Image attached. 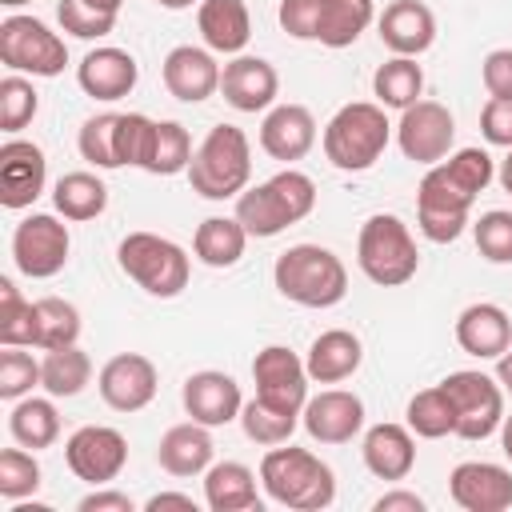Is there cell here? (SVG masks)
<instances>
[{"instance_id":"6da1fadb","label":"cell","mask_w":512,"mask_h":512,"mask_svg":"<svg viewBox=\"0 0 512 512\" xmlns=\"http://www.w3.org/2000/svg\"><path fill=\"white\" fill-rule=\"evenodd\" d=\"M260 484L264 492L292 512H320L336 500V472L308 448L276 444L260 460Z\"/></svg>"},{"instance_id":"7a4b0ae2","label":"cell","mask_w":512,"mask_h":512,"mask_svg":"<svg viewBox=\"0 0 512 512\" xmlns=\"http://www.w3.org/2000/svg\"><path fill=\"white\" fill-rule=\"evenodd\" d=\"M316 208V184L308 172L300 168H284L276 176H268L256 188H244L236 196V220L244 224L248 236L268 240L280 236L284 228L300 224L308 212Z\"/></svg>"},{"instance_id":"3957f363","label":"cell","mask_w":512,"mask_h":512,"mask_svg":"<svg viewBox=\"0 0 512 512\" xmlns=\"http://www.w3.org/2000/svg\"><path fill=\"white\" fill-rule=\"evenodd\" d=\"M272 284L300 308H332L348 296V268L332 248L292 244L272 264Z\"/></svg>"},{"instance_id":"277c9868","label":"cell","mask_w":512,"mask_h":512,"mask_svg":"<svg viewBox=\"0 0 512 512\" xmlns=\"http://www.w3.org/2000/svg\"><path fill=\"white\" fill-rule=\"evenodd\" d=\"M248 176H252V144H248L244 128H236V124L208 128V136L200 140V148L192 152V164H188L192 192L204 200H232L248 188Z\"/></svg>"},{"instance_id":"5b68a950","label":"cell","mask_w":512,"mask_h":512,"mask_svg":"<svg viewBox=\"0 0 512 512\" xmlns=\"http://www.w3.org/2000/svg\"><path fill=\"white\" fill-rule=\"evenodd\" d=\"M392 140V124L380 104L352 100L324 124V156L340 172H368Z\"/></svg>"},{"instance_id":"8992f818","label":"cell","mask_w":512,"mask_h":512,"mask_svg":"<svg viewBox=\"0 0 512 512\" xmlns=\"http://www.w3.org/2000/svg\"><path fill=\"white\" fill-rule=\"evenodd\" d=\"M356 264L380 288L408 284L420 268V252H416V240H412L408 224L392 212L368 216L360 224V236H356Z\"/></svg>"},{"instance_id":"52a82bcc","label":"cell","mask_w":512,"mask_h":512,"mask_svg":"<svg viewBox=\"0 0 512 512\" xmlns=\"http://www.w3.org/2000/svg\"><path fill=\"white\" fill-rule=\"evenodd\" d=\"M116 260H120V272L128 280H136L148 296L156 300H172L188 288V252L168 240V236H156V232H128L116 248Z\"/></svg>"},{"instance_id":"ba28073f","label":"cell","mask_w":512,"mask_h":512,"mask_svg":"<svg viewBox=\"0 0 512 512\" xmlns=\"http://www.w3.org/2000/svg\"><path fill=\"white\" fill-rule=\"evenodd\" d=\"M0 64L28 76H60L68 64V44L36 16L0 20Z\"/></svg>"},{"instance_id":"9c48e42d","label":"cell","mask_w":512,"mask_h":512,"mask_svg":"<svg viewBox=\"0 0 512 512\" xmlns=\"http://www.w3.org/2000/svg\"><path fill=\"white\" fill-rule=\"evenodd\" d=\"M472 192L448 176L444 164H432L416 188V224L432 244H452L468 228L472 212Z\"/></svg>"},{"instance_id":"30bf717a","label":"cell","mask_w":512,"mask_h":512,"mask_svg":"<svg viewBox=\"0 0 512 512\" xmlns=\"http://www.w3.org/2000/svg\"><path fill=\"white\" fill-rule=\"evenodd\" d=\"M440 388L448 392V400L456 408V436L460 440H488L504 424L500 380H492L476 368H464V372H448L440 380Z\"/></svg>"},{"instance_id":"8fae6325","label":"cell","mask_w":512,"mask_h":512,"mask_svg":"<svg viewBox=\"0 0 512 512\" xmlns=\"http://www.w3.org/2000/svg\"><path fill=\"white\" fill-rule=\"evenodd\" d=\"M68 252H72V236L48 212L24 216L12 232V260L28 280H52L68 264Z\"/></svg>"},{"instance_id":"7c38bea8","label":"cell","mask_w":512,"mask_h":512,"mask_svg":"<svg viewBox=\"0 0 512 512\" xmlns=\"http://www.w3.org/2000/svg\"><path fill=\"white\" fill-rule=\"evenodd\" d=\"M64 460L72 468L76 480L100 488L108 480H116L128 464V440L120 428H108V424H84L68 436L64 444Z\"/></svg>"},{"instance_id":"4fadbf2b","label":"cell","mask_w":512,"mask_h":512,"mask_svg":"<svg viewBox=\"0 0 512 512\" xmlns=\"http://www.w3.org/2000/svg\"><path fill=\"white\" fill-rule=\"evenodd\" d=\"M456 140V120L440 100H416L400 112L396 124V144L412 164H440L452 152Z\"/></svg>"},{"instance_id":"5bb4252c","label":"cell","mask_w":512,"mask_h":512,"mask_svg":"<svg viewBox=\"0 0 512 512\" xmlns=\"http://www.w3.org/2000/svg\"><path fill=\"white\" fill-rule=\"evenodd\" d=\"M252 380H256V396L272 408H284V412H304L308 404V368L304 360L284 348V344H268L256 352L252 360Z\"/></svg>"},{"instance_id":"9a60e30c","label":"cell","mask_w":512,"mask_h":512,"mask_svg":"<svg viewBox=\"0 0 512 512\" xmlns=\"http://www.w3.org/2000/svg\"><path fill=\"white\" fill-rule=\"evenodd\" d=\"M156 364L140 352H116L100 376H96V388H100V400L112 408V412H140L152 404L156 396Z\"/></svg>"},{"instance_id":"2e32d148","label":"cell","mask_w":512,"mask_h":512,"mask_svg":"<svg viewBox=\"0 0 512 512\" xmlns=\"http://www.w3.org/2000/svg\"><path fill=\"white\" fill-rule=\"evenodd\" d=\"M300 424L316 444H348L364 428V400L348 388H324L308 396Z\"/></svg>"},{"instance_id":"e0dca14e","label":"cell","mask_w":512,"mask_h":512,"mask_svg":"<svg viewBox=\"0 0 512 512\" xmlns=\"http://www.w3.org/2000/svg\"><path fill=\"white\" fill-rule=\"evenodd\" d=\"M48 184L44 148L32 140H4L0 144V204L20 212L28 208Z\"/></svg>"},{"instance_id":"ac0fdd59","label":"cell","mask_w":512,"mask_h":512,"mask_svg":"<svg viewBox=\"0 0 512 512\" xmlns=\"http://www.w3.org/2000/svg\"><path fill=\"white\" fill-rule=\"evenodd\" d=\"M448 492L464 512H504L512 508V472L492 460H464L452 468Z\"/></svg>"},{"instance_id":"d6986e66","label":"cell","mask_w":512,"mask_h":512,"mask_svg":"<svg viewBox=\"0 0 512 512\" xmlns=\"http://www.w3.org/2000/svg\"><path fill=\"white\" fill-rule=\"evenodd\" d=\"M180 400H184V412L196 424H208V428H220V424L240 420V408H244L240 384L228 372H216V368L192 372L184 380V388H180Z\"/></svg>"},{"instance_id":"ffe728a7","label":"cell","mask_w":512,"mask_h":512,"mask_svg":"<svg viewBox=\"0 0 512 512\" xmlns=\"http://www.w3.org/2000/svg\"><path fill=\"white\" fill-rule=\"evenodd\" d=\"M220 92L236 112H268L280 96V76L264 56H232L220 72Z\"/></svg>"},{"instance_id":"44dd1931","label":"cell","mask_w":512,"mask_h":512,"mask_svg":"<svg viewBox=\"0 0 512 512\" xmlns=\"http://www.w3.org/2000/svg\"><path fill=\"white\" fill-rule=\"evenodd\" d=\"M164 88L184 100V104H200L212 92H220V64L212 56V48H196V44H176L164 56Z\"/></svg>"},{"instance_id":"7402d4cb","label":"cell","mask_w":512,"mask_h":512,"mask_svg":"<svg viewBox=\"0 0 512 512\" xmlns=\"http://www.w3.org/2000/svg\"><path fill=\"white\" fill-rule=\"evenodd\" d=\"M76 80H80V88H84L92 100L112 104V100H124V96L136 88L140 64H136L132 52L104 44V48H92V52L76 64Z\"/></svg>"},{"instance_id":"603a6c76","label":"cell","mask_w":512,"mask_h":512,"mask_svg":"<svg viewBox=\"0 0 512 512\" xmlns=\"http://www.w3.org/2000/svg\"><path fill=\"white\" fill-rule=\"evenodd\" d=\"M376 28H380V44L392 56H420L436 40V16L424 0H392L376 16Z\"/></svg>"},{"instance_id":"cb8c5ba5","label":"cell","mask_w":512,"mask_h":512,"mask_svg":"<svg viewBox=\"0 0 512 512\" xmlns=\"http://www.w3.org/2000/svg\"><path fill=\"white\" fill-rule=\"evenodd\" d=\"M316 144V116L304 104H272L260 124V148L272 160H304Z\"/></svg>"},{"instance_id":"d4e9b609","label":"cell","mask_w":512,"mask_h":512,"mask_svg":"<svg viewBox=\"0 0 512 512\" xmlns=\"http://www.w3.org/2000/svg\"><path fill=\"white\" fill-rule=\"evenodd\" d=\"M212 452H216V444H212V436H208V424L188 420V424H172V428L160 436V444H156V464H160L168 476L188 480V476H204V472H208Z\"/></svg>"},{"instance_id":"484cf974","label":"cell","mask_w":512,"mask_h":512,"mask_svg":"<svg viewBox=\"0 0 512 512\" xmlns=\"http://www.w3.org/2000/svg\"><path fill=\"white\" fill-rule=\"evenodd\" d=\"M364 468L376 480H404L416 468V440L408 424H372L360 444Z\"/></svg>"},{"instance_id":"4316f807","label":"cell","mask_w":512,"mask_h":512,"mask_svg":"<svg viewBox=\"0 0 512 512\" xmlns=\"http://www.w3.org/2000/svg\"><path fill=\"white\" fill-rule=\"evenodd\" d=\"M456 344L476 360H496L512 344V320L500 304H468L456 316Z\"/></svg>"},{"instance_id":"83f0119b","label":"cell","mask_w":512,"mask_h":512,"mask_svg":"<svg viewBox=\"0 0 512 512\" xmlns=\"http://www.w3.org/2000/svg\"><path fill=\"white\" fill-rule=\"evenodd\" d=\"M196 28L204 36V48L220 56H240L244 44L252 40V16L244 0H200Z\"/></svg>"},{"instance_id":"f1b7e54d","label":"cell","mask_w":512,"mask_h":512,"mask_svg":"<svg viewBox=\"0 0 512 512\" xmlns=\"http://www.w3.org/2000/svg\"><path fill=\"white\" fill-rule=\"evenodd\" d=\"M364 360V344L356 332L348 328H328L320 332L312 344H308V356H304V368L316 384H340L348 376H356Z\"/></svg>"},{"instance_id":"f546056e","label":"cell","mask_w":512,"mask_h":512,"mask_svg":"<svg viewBox=\"0 0 512 512\" xmlns=\"http://www.w3.org/2000/svg\"><path fill=\"white\" fill-rule=\"evenodd\" d=\"M204 504L212 512H260L256 472L248 464H240V460L208 464V472H204Z\"/></svg>"},{"instance_id":"4dcf8cb0","label":"cell","mask_w":512,"mask_h":512,"mask_svg":"<svg viewBox=\"0 0 512 512\" xmlns=\"http://www.w3.org/2000/svg\"><path fill=\"white\" fill-rule=\"evenodd\" d=\"M192 152H196L192 136H188V128L180 120H152L140 168L152 172V176H176V172H188Z\"/></svg>"},{"instance_id":"1f68e13d","label":"cell","mask_w":512,"mask_h":512,"mask_svg":"<svg viewBox=\"0 0 512 512\" xmlns=\"http://www.w3.org/2000/svg\"><path fill=\"white\" fill-rule=\"evenodd\" d=\"M8 432L16 444L40 452V448H52L56 436H60V412L48 396H20L12 400V412H8Z\"/></svg>"},{"instance_id":"d6a6232c","label":"cell","mask_w":512,"mask_h":512,"mask_svg":"<svg viewBox=\"0 0 512 512\" xmlns=\"http://www.w3.org/2000/svg\"><path fill=\"white\" fill-rule=\"evenodd\" d=\"M244 244H248V232L236 216H208L196 224V236H192V252L208 268H232L244 256Z\"/></svg>"},{"instance_id":"836d02e7","label":"cell","mask_w":512,"mask_h":512,"mask_svg":"<svg viewBox=\"0 0 512 512\" xmlns=\"http://www.w3.org/2000/svg\"><path fill=\"white\" fill-rule=\"evenodd\" d=\"M52 204L64 220L84 224V220H96L108 208V188L96 172H64L52 184Z\"/></svg>"},{"instance_id":"e575fe53","label":"cell","mask_w":512,"mask_h":512,"mask_svg":"<svg viewBox=\"0 0 512 512\" xmlns=\"http://www.w3.org/2000/svg\"><path fill=\"white\" fill-rule=\"evenodd\" d=\"M424 92V68L416 64V56H392L372 72V96L380 108H408L416 104Z\"/></svg>"},{"instance_id":"d590c367","label":"cell","mask_w":512,"mask_h":512,"mask_svg":"<svg viewBox=\"0 0 512 512\" xmlns=\"http://www.w3.org/2000/svg\"><path fill=\"white\" fill-rule=\"evenodd\" d=\"M88 380H92V360H88V352L84 348H76V344H68V348H48L44 352V360H40V388L48 392V396H80L84 388H88Z\"/></svg>"},{"instance_id":"8d00e7d4","label":"cell","mask_w":512,"mask_h":512,"mask_svg":"<svg viewBox=\"0 0 512 512\" xmlns=\"http://www.w3.org/2000/svg\"><path fill=\"white\" fill-rule=\"evenodd\" d=\"M376 20L372 0H324L320 8V44L324 48H348L360 40V32Z\"/></svg>"},{"instance_id":"74e56055","label":"cell","mask_w":512,"mask_h":512,"mask_svg":"<svg viewBox=\"0 0 512 512\" xmlns=\"http://www.w3.org/2000/svg\"><path fill=\"white\" fill-rule=\"evenodd\" d=\"M404 424L412 428V436L420 440H440V436H456V408L448 400V392L436 384V388H424L408 400L404 408Z\"/></svg>"},{"instance_id":"f35d334b","label":"cell","mask_w":512,"mask_h":512,"mask_svg":"<svg viewBox=\"0 0 512 512\" xmlns=\"http://www.w3.org/2000/svg\"><path fill=\"white\" fill-rule=\"evenodd\" d=\"M76 148L80 156L92 164V168H124L120 164V112H100V116H88L80 124V136H76Z\"/></svg>"},{"instance_id":"ab89813d","label":"cell","mask_w":512,"mask_h":512,"mask_svg":"<svg viewBox=\"0 0 512 512\" xmlns=\"http://www.w3.org/2000/svg\"><path fill=\"white\" fill-rule=\"evenodd\" d=\"M80 312L76 304L60 300V296H40L36 300V348H68L80 340Z\"/></svg>"},{"instance_id":"60d3db41","label":"cell","mask_w":512,"mask_h":512,"mask_svg":"<svg viewBox=\"0 0 512 512\" xmlns=\"http://www.w3.org/2000/svg\"><path fill=\"white\" fill-rule=\"evenodd\" d=\"M296 424H300V416H296V412L272 408V404H264L260 396H256V400H248V404L240 408V428H244V436H248L252 444H264V448L288 444V440H292V432H296Z\"/></svg>"},{"instance_id":"b9f144b4","label":"cell","mask_w":512,"mask_h":512,"mask_svg":"<svg viewBox=\"0 0 512 512\" xmlns=\"http://www.w3.org/2000/svg\"><path fill=\"white\" fill-rule=\"evenodd\" d=\"M0 344H36V300H24L8 276L0 280Z\"/></svg>"},{"instance_id":"7bdbcfd3","label":"cell","mask_w":512,"mask_h":512,"mask_svg":"<svg viewBox=\"0 0 512 512\" xmlns=\"http://www.w3.org/2000/svg\"><path fill=\"white\" fill-rule=\"evenodd\" d=\"M36 108H40V92L32 88V80H24V72H8L0 80V128L4 132L28 128Z\"/></svg>"},{"instance_id":"ee69618b","label":"cell","mask_w":512,"mask_h":512,"mask_svg":"<svg viewBox=\"0 0 512 512\" xmlns=\"http://www.w3.org/2000/svg\"><path fill=\"white\" fill-rule=\"evenodd\" d=\"M40 488V464L32 448H4L0 452V496L4 500H24Z\"/></svg>"},{"instance_id":"f6af8a7d","label":"cell","mask_w":512,"mask_h":512,"mask_svg":"<svg viewBox=\"0 0 512 512\" xmlns=\"http://www.w3.org/2000/svg\"><path fill=\"white\" fill-rule=\"evenodd\" d=\"M56 20L76 40H100V36H108L116 28V12H104V8H96L88 0H60L56 4Z\"/></svg>"},{"instance_id":"bcb514c9","label":"cell","mask_w":512,"mask_h":512,"mask_svg":"<svg viewBox=\"0 0 512 512\" xmlns=\"http://www.w3.org/2000/svg\"><path fill=\"white\" fill-rule=\"evenodd\" d=\"M472 236H476V252L488 264H512V212H504V208L484 212L472 224Z\"/></svg>"},{"instance_id":"7dc6e473","label":"cell","mask_w":512,"mask_h":512,"mask_svg":"<svg viewBox=\"0 0 512 512\" xmlns=\"http://www.w3.org/2000/svg\"><path fill=\"white\" fill-rule=\"evenodd\" d=\"M440 164H444L448 176H452L456 184H464L472 196H480V192L496 180V160H492L484 148H456V152H448Z\"/></svg>"},{"instance_id":"c3c4849f","label":"cell","mask_w":512,"mask_h":512,"mask_svg":"<svg viewBox=\"0 0 512 512\" xmlns=\"http://www.w3.org/2000/svg\"><path fill=\"white\" fill-rule=\"evenodd\" d=\"M40 384V364L20 352L16 344H4L0 352V400H20Z\"/></svg>"},{"instance_id":"681fc988","label":"cell","mask_w":512,"mask_h":512,"mask_svg":"<svg viewBox=\"0 0 512 512\" xmlns=\"http://www.w3.org/2000/svg\"><path fill=\"white\" fill-rule=\"evenodd\" d=\"M320 8H324V0H280L276 16L292 40H316L320 36Z\"/></svg>"},{"instance_id":"f907efd6","label":"cell","mask_w":512,"mask_h":512,"mask_svg":"<svg viewBox=\"0 0 512 512\" xmlns=\"http://www.w3.org/2000/svg\"><path fill=\"white\" fill-rule=\"evenodd\" d=\"M480 136L496 148H512V96H488L480 108Z\"/></svg>"},{"instance_id":"816d5d0a","label":"cell","mask_w":512,"mask_h":512,"mask_svg":"<svg viewBox=\"0 0 512 512\" xmlns=\"http://www.w3.org/2000/svg\"><path fill=\"white\" fill-rule=\"evenodd\" d=\"M148 132H152V120L144 112H120V164L140 168Z\"/></svg>"},{"instance_id":"f5cc1de1","label":"cell","mask_w":512,"mask_h":512,"mask_svg":"<svg viewBox=\"0 0 512 512\" xmlns=\"http://www.w3.org/2000/svg\"><path fill=\"white\" fill-rule=\"evenodd\" d=\"M480 80L488 96H512V48H492L480 64Z\"/></svg>"},{"instance_id":"db71d44e","label":"cell","mask_w":512,"mask_h":512,"mask_svg":"<svg viewBox=\"0 0 512 512\" xmlns=\"http://www.w3.org/2000/svg\"><path fill=\"white\" fill-rule=\"evenodd\" d=\"M80 512H136V504H132V496H124V492H116V488H96V492H88L80 504H76Z\"/></svg>"},{"instance_id":"11a10c76","label":"cell","mask_w":512,"mask_h":512,"mask_svg":"<svg viewBox=\"0 0 512 512\" xmlns=\"http://www.w3.org/2000/svg\"><path fill=\"white\" fill-rule=\"evenodd\" d=\"M372 512H424V496L408 492V488H392L372 500Z\"/></svg>"},{"instance_id":"9f6ffc18","label":"cell","mask_w":512,"mask_h":512,"mask_svg":"<svg viewBox=\"0 0 512 512\" xmlns=\"http://www.w3.org/2000/svg\"><path fill=\"white\" fill-rule=\"evenodd\" d=\"M164 508L196 512V500H192L188 492H156V496H148V504H144V512H164Z\"/></svg>"},{"instance_id":"6f0895ef","label":"cell","mask_w":512,"mask_h":512,"mask_svg":"<svg viewBox=\"0 0 512 512\" xmlns=\"http://www.w3.org/2000/svg\"><path fill=\"white\" fill-rule=\"evenodd\" d=\"M496 380H500V388H504V396H512V344L496 356Z\"/></svg>"},{"instance_id":"680465c9","label":"cell","mask_w":512,"mask_h":512,"mask_svg":"<svg viewBox=\"0 0 512 512\" xmlns=\"http://www.w3.org/2000/svg\"><path fill=\"white\" fill-rule=\"evenodd\" d=\"M496 180H500V188L512 196V148H508V156L500 160V168H496Z\"/></svg>"},{"instance_id":"91938a15","label":"cell","mask_w":512,"mask_h":512,"mask_svg":"<svg viewBox=\"0 0 512 512\" xmlns=\"http://www.w3.org/2000/svg\"><path fill=\"white\" fill-rule=\"evenodd\" d=\"M500 448L512 460V416H504V424H500Z\"/></svg>"},{"instance_id":"94428289","label":"cell","mask_w":512,"mask_h":512,"mask_svg":"<svg viewBox=\"0 0 512 512\" xmlns=\"http://www.w3.org/2000/svg\"><path fill=\"white\" fill-rule=\"evenodd\" d=\"M160 8H168V12H184V8H192L196 0H156Z\"/></svg>"},{"instance_id":"6125c7cd","label":"cell","mask_w":512,"mask_h":512,"mask_svg":"<svg viewBox=\"0 0 512 512\" xmlns=\"http://www.w3.org/2000/svg\"><path fill=\"white\" fill-rule=\"evenodd\" d=\"M88 4H96V8H104V12H116V16H120V4H124V0H88Z\"/></svg>"},{"instance_id":"be15d7a7","label":"cell","mask_w":512,"mask_h":512,"mask_svg":"<svg viewBox=\"0 0 512 512\" xmlns=\"http://www.w3.org/2000/svg\"><path fill=\"white\" fill-rule=\"evenodd\" d=\"M4 8H20V4H28V0H0Z\"/></svg>"}]
</instances>
